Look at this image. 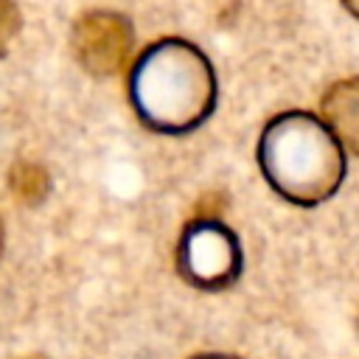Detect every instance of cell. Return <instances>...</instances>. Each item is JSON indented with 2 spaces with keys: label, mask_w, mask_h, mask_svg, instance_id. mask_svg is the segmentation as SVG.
<instances>
[{
  "label": "cell",
  "mask_w": 359,
  "mask_h": 359,
  "mask_svg": "<svg viewBox=\"0 0 359 359\" xmlns=\"http://www.w3.org/2000/svg\"><path fill=\"white\" fill-rule=\"evenodd\" d=\"M129 101L151 132H194L216 107L213 65L188 39H157L140 50L129 70Z\"/></svg>",
  "instance_id": "obj_1"
},
{
  "label": "cell",
  "mask_w": 359,
  "mask_h": 359,
  "mask_svg": "<svg viewBox=\"0 0 359 359\" xmlns=\"http://www.w3.org/2000/svg\"><path fill=\"white\" fill-rule=\"evenodd\" d=\"M264 180L294 205H320L345 180V149L331 129L303 109L275 115L258 140Z\"/></svg>",
  "instance_id": "obj_2"
},
{
  "label": "cell",
  "mask_w": 359,
  "mask_h": 359,
  "mask_svg": "<svg viewBox=\"0 0 359 359\" xmlns=\"http://www.w3.org/2000/svg\"><path fill=\"white\" fill-rule=\"evenodd\" d=\"M241 244L238 236L219 219H194L185 224L177 244V269L180 275L202 289L222 292L241 275Z\"/></svg>",
  "instance_id": "obj_3"
},
{
  "label": "cell",
  "mask_w": 359,
  "mask_h": 359,
  "mask_svg": "<svg viewBox=\"0 0 359 359\" xmlns=\"http://www.w3.org/2000/svg\"><path fill=\"white\" fill-rule=\"evenodd\" d=\"M73 50L84 70L109 76L123 67L132 50V25L115 11H87L73 25Z\"/></svg>",
  "instance_id": "obj_4"
},
{
  "label": "cell",
  "mask_w": 359,
  "mask_h": 359,
  "mask_svg": "<svg viewBox=\"0 0 359 359\" xmlns=\"http://www.w3.org/2000/svg\"><path fill=\"white\" fill-rule=\"evenodd\" d=\"M323 123L339 140L342 149L359 157V79H342L331 84L320 101Z\"/></svg>",
  "instance_id": "obj_5"
},
{
  "label": "cell",
  "mask_w": 359,
  "mask_h": 359,
  "mask_svg": "<svg viewBox=\"0 0 359 359\" xmlns=\"http://www.w3.org/2000/svg\"><path fill=\"white\" fill-rule=\"evenodd\" d=\"M17 28H20V14H17V8H14L11 3H0V56L6 53V48H8V42H11V36L17 34Z\"/></svg>",
  "instance_id": "obj_6"
},
{
  "label": "cell",
  "mask_w": 359,
  "mask_h": 359,
  "mask_svg": "<svg viewBox=\"0 0 359 359\" xmlns=\"http://www.w3.org/2000/svg\"><path fill=\"white\" fill-rule=\"evenodd\" d=\"M191 359H238V356H227V353H199V356H191Z\"/></svg>",
  "instance_id": "obj_7"
},
{
  "label": "cell",
  "mask_w": 359,
  "mask_h": 359,
  "mask_svg": "<svg viewBox=\"0 0 359 359\" xmlns=\"http://www.w3.org/2000/svg\"><path fill=\"white\" fill-rule=\"evenodd\" d=\"M345 8H348L353 17H359V3H345Z\"/></svg>",
  "instance_id": "obj_8"
},
{
  "label": "cell",
  "mask_w": 359,
  "mask_h": 359,
  "mask_svg": "<svg viewBox=\"0 0 359 359\" xmlns=\"http://www.w3.org/2000/svg\"><path fill=\"white\" fill-rule=\"evenodd\" d=\"M0 250H3V222H0Z\"/></svg>",
  "instance_id": "obj_9"
}]
</instances>
